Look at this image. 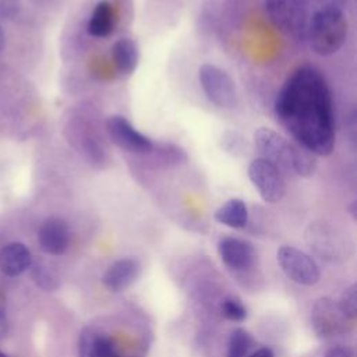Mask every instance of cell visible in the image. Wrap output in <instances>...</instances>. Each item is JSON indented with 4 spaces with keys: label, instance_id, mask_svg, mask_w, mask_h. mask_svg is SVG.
<instances>
[{
    "label": "cell",
    "instance_id": "cell-27",
    "mask_svg": "<svg viewBox=\"0 0 357 357\" xmlns=\"http://www.w3.org/2000/svg\"><path fill=\"white\" fill-rule=\"evenodd\" d=\"M6 303H7L6 294L0 290V312H4V310H6Z\"/></svg>",
    "mask_w": 357,
    "mask_h": 357
},
{
    "label": "cell",
    "instance_id": "cell-4",
    "mask_svg": "<svg viewBox=\"0 0 357 357\" xmlns=\"http://www.w3.org/2000/svg\"><path fill=\"white\" fill-rule=\"evenodd\" d=\"M199 85L205 96L219 107H231L237 100L236 84L220 67L205 63L198 70Z\"/></svg>",
    "mask_w": 357,
    "mask_h": 357
},
{
    "label": "cell",
    "instance_id": "cell-14",
    "mask_svg": "<svg viewBox=\"0 0 357 357\" xmlns=\"http://www.w3.org/2000/svg\"><path fill=\"white\" fill-rule=\"evenodd\" d=\"M112 57L116 68L121 74H132L138 66L139 52L137 43L130 38H121L112 47Z\"/></svg>",
    "mask_w": 357,
    "mask_h": 357
},
{
    "label": "cell",
    "instance_id": "cell-30",
    "mask_svg": "<svg viewBox=\"0 0 357 357\" xmlns=\"http://www.w3.org/2000/svg\"><path fill=\"white\" fill-rule=\"evenodd\" d=\"M0 357H8V356H7V354H4L3 351H0Z\"/></svg>",
    "mask_w": 357,
    "mask_h": 357
},
{
    "label": "cell",
    "instance_id": "cell-21",
    "mask_svg": "<svg viewBox=\"0 0 357 357\" xmlns=\"http://www.w3.org/2000/svg\"><path fill=\"white\" fill-rule=\"evenodd\" d=\"M337 307L347 319L357 317V286L354 283L344 289Z\"/></svg>",
    "mask_w": 357,
    "mask_h": 357
},
{
    "label": "cell",
    "instance_id": "cell-5",
    "mask_svg": "<svg viewBox=\"0 0 357 357\" xmlns=\"http://www.w3.org/2000/svg\"><path fill=\"white\" fill-rule=\"evenodd\" d=\"M248 178L268 204L279 202L286 194L284 174L269 160L255 158L248 166Z\"/></svg>",
    "mask_w": 357,
    "mask_h": 357
},
{
    "label": "cell",
    "instance_id": "cell-1",
    "mask_svg": "<svg viewBox=\"0 0 357 357\" xmlns=\"http://www.w3.org/2000/svg\"><path fill=\"white\" fill-rule=\"evenodd\" d=\"M273 110L296 144L315 156H328L333 152V99L329 84L318 68H296L279 89Z\"/></svg>",
    "mask_w": 357,
    "mask_h": 357
},
{
    "label": "cell",
    "instance_id": "cell-18",
    "mask_svg": "<svg viewBox=\"0 0 357 357\" xmlns=\"http://www.w3.org/2000/svg\"><path fill=\"white\" fill-rule=\"evenodd\" d=\"M250 344H251L250 333L243 328L234 329L229 337L227 357H245L250 349Z\"/></svg>",
    "mask_w": 357,
    "mask_h": 357
},
{
    "label": "cell",
    "instance_id": "cell-8",
    "mask_svg": "<svg viewBox=\"0 0 357 357\" xmlns=\"http://www.w3.org/2000/svg\"><path fill=\"white\" fill-rule=\"evenodd\" d=\"M346 319L337 304L328 297L318 298L311 311V324L319 337H331L343 331Z\"/></svg>",
    "mask_w": 357,
    "mask_h": 357
},
{
    "label": "cell",
    "instance_id": "cell-3",
    "mask_svg": "<svg viewBox=\"0 0 357 357\" xmlns=\"http://www.w3.org/2000/svg\"><path fill=\"white\" fill-rule=\"evenodd\" d=\"M254 145L259 158L273 163L282 173L310 177L317 169L315 155L298 144L287 141L272 128H258L254 132Z\"/></svg>",
    "mask_w": 357,
    "mask_h": 357
},
{
    "label": "cell",
    "instance_id": "cell-19",
    "mask_svg": "<svg viewBox=\"0 0 357 357\" xmlns=\"http://www.w3.org/2000/svg\"><path fill=\"white\" fill-rule=\"evenodd\" d=\"M99 333L93 328H84L78 340V354L79 357H96Z\"/></svg>",
    "mask_w": 357,
    "mask_h": 357
},
{
    "label": "cell",
    "instance_id": "cell-6",
    "mask_svg": "<svg viewBox=\"0 0 357 357\" xmlns=\"http://www.w3.org/2000/svg\"><path fill=\"white\" fill-rule=\"evenodd\" d=\"M276 258L279 266L290 280L303 286H314L319 282V268L304 251L291 245H283L278 250Z\"/></svg>",
    "mask_w": 357,
    "mask_h": 357
},
{
    "label": "cell",
    "instance_id": "cell-9",
    "mask_svg": "<svg viewBox=\"0 0 357 357\" xmlns=\"http://www.w3.org/2000/svg\"><path fill=\"white\" fill-rule=\"evenodd\" d=\"M38 241L40 248L49 255L64 254L70 244L68 225L60 218H47L38 230Z\"/></svg>",
    "mask_w": 357,
    "mask_h": 357
},
{
    "label": "cell",
    "instance_id": "cell-17",
    "mask_svg": "<svg viewBox=\"0 0 357 357\" xmlns=\"http://www.w3.org/2000/svg\"><path fill=\"white\" fill-rule=\"evenodd\" d=\"M31 275L33 282L45 291H53L59 287V279L56 273L45 264L38 262L32 265Z\"/></svg>",
    "mask_w": 357,
    "mask_h": 357
},
{
    "label": "cell",
    "instance_id": "cell-13",
    "mask_svg": "<svg viewBox=\"0 0 357 357\" xmlns=\"http://www.w3.org/2000/svg\"><path fill=\"white\" fill-rule=\"evenodd\" d=\"M116 26V13L107 0H100L95 4L89 17L86 31L93 38L109 36Z\"/></svg>",
    "mask_w": 357,
    "mask_h": 357
},
{
    "label": "cell",
    "instance_id": "cell-20",
    "mask_svg": "<svg viewBox=\"0 0 357 357\" xmlns=\"http://www.w3.org/2000/svg\"><path fill=\"white\" fill-rule=\"evenodd\" d=\"M220 311L229 321L241 322L247 318V308L237 297H226L222 301Z\"/></svg>",
    "mask_w": 357,
    "mask_h": 357
},
{
    "label": "cell",
    "instance_id": "cell-24",
    "mask_svg": "<svg viewBox=\"0 0 357 357\" xmlns=\"http://www.w3.org/2000/svg\"><path fill=\"white\" fill-rule=\"evenodd\" d=\"M17 1L15 0H0V15H10L15 11Z\"/></svg>",
    "mask_w": 357,
    "mask_h": 357
},
{
    "label": "cell",
    "instance_id": "cell-7",
    "mask_svg": "<svg viewBox=\"0 0 357 357\" xmlns=\"http://www.w3.org/2000/svg\"><path fill=\"white\" fill-rule=\"evenodd\" d=\"M106 131L112 142L127 152L146 155L153 148L151 138L139 132L130 120L121 114H112L107 117Z\"/></svg>",
    "mask_w": 357,
    "mask_h": 357
},
{
    "label": "cell",
    "instance_id": "cell-29",
    "mask_svg": "<svg viewBox=\"0 0 357 357\" xmlns=\"http://www.w3.org/2000/svg\"><path fill=\"white\" fill-rule=\"evenodd\" d=\"M3 46H4V33H3V29L0 28V52H1Z\"/></svg>",
    "mask_w": 357,
    "mask_h": 357
},
{
    "label": "cell",
    "instance_id": "cell-2",
    "mask_svg": "<svg viewBox=\"0 0 357 357\" xmlns=\"http://www.w3.org/2000/svg\"><path fill=\"white\" fill-rule=\"evenodd\" d=\"M271 22L318 56H331L349 31L346 0H265Z\"/></svg>",
    "mask_w": 357,
    "mask_h": 357
},
{
    "label": "cell",
    "instance_id": "cell-11",
    "mask_svg": "<svg viewBox=\"0 0 357 357\" xmlns=\"http://www.w3.org/2000/svg\"><path fill=\"white\" fill-rule=\"evenodd\" d=\"M139 264L132 258H121L113 262L103 273L102 282L110 291H121L127 289L138 276Z\"/></svg>",
    "mask_w": 357,
    "mask_h": 357
},
{
    "label": "cell",
    "instance_id": "cell-22",
    "mask_svg": "<svg viewBox=\"0 0 357 357\" xmlns=\"http://www.w3.org/2000/svg\"><path fill=\"white\" fill-rule=\"evenodd\" d=\"M96 357H121L117 347L114 346L113 340L105 335L99 333L98 337V347H96Z\"/></svg>",
    "mask_w": 357,
    "mask_h": 357
},
{
    "label": "cell",
    "instance_id": "cell-15",
    "mask_svg": "<svg viewBox=\"0 0 357 357\" xmlns=\"http://www.w3.org/2000/svg\"><path fill=\"white\" fill-rule=\"evenodd\" d=\"M213 218L220 225L231 229H241L248 222V209L243 199L231 198L215 211Z\"/></svg>",
    "mask_w": 357,
    "mask_h": 357
},
{
    "label": "cell",
    "instance_id": "cell-16",
    "mask_svg": "<svg viewBox=\"0 0 357 357\" xmlns=\"http://www.w3.org/2000/svg\"><path fill=\"white\" fill-rule=\"evenodd\" d=\"M151 152H155L158 160L166 166L178 165L187 160V153L184 152V149L174 144H165V142L159 145L153 144V148Z\"/></svg>",
    "mask_w": 357,
    "mask_h": 357
},
{
    "label": "cell",
    "instance_id": "cell-25",
    "mask_svg": "<svg viewBox=\"0 0 357 357\" xmlns=\"http://www.w3.org/2000/svg\"><path fill=\"white\" fill-rule=\"evenodd\" d=\"M7 332H8V321L6 318V314L0 312V340L6 337Z\"/></svg>",
    "mask_w": 357,
    "mask_h": 357
},
{
    "label": "cell",
    "instance_id": "cell-23",
    "mask_svg": "<svg viewBox=\"0 0 357 357\" xmlns=\"http://www.w3.org/2000/svg\"><path fill=\"white\" fill-rule=\"evenodd\" d=\"M325 357H354V353L351 349L344 346H335L329 349L325 354Z\"/></svg>",
    "mask_w": 357,
    "mask_h": 357
},
{
    "label": "cell",
    "instance_id": "cell-12",
    "mask_svg": "<svg viewBox=\"0 0 357 357\" xmlns=\"http://www.w3.org/2000/svg\"><path fill=\"white\" fill-rule=\"evenodd\" d=\"M32 264L31 251L22 243H8L0 248V271L7 276H17Z\"/></svg>",
    "mask_w": 357,
    "mask_h": 357
},
{
    "label": "cell",
    "instance_id": "cell-26",
    "mask_svg": "<svg viewBox=\"0 0 357 357\" xmlns=\"http://www.w3.org/2000/svg\"><path fill=\"white\" fill-rule=\"evenodd\" d=\"M250 357H275V354L271 347H261L257 351H254Z\"/></svg>",
    "mask_w": 357,
    "mask_h": 357
},
{
    "label": "cell",
    "instance_id": "cell-10",
    "mask_svg": "<svg viewBox=\"0 0 357 357\" xmlns=\"http://www.w3.org/2000/svg\"><path fill=\"white\" fill-rule=\"evenodd\" d=\"M222 262L234 271H245L255 261V250L251 243L237 237H223L218 244Z\"/></svg>",
    "mask_w": 357,
    "mask_h": 357
},
{
    "label": "cell",
    "instance_id": "cell-28",
    "mask_svg": "<svg viewBox=\"0 0 357 357\" xmlns=\"http://www.w3.org/2000/svg\"><path fill=\"white\" fill-rule=\"evenodd\" d=\"M350 213H351V216H353V219H356V201H353L351 204H350Z\"/></svg>",
    "mask_w": 357,
    "mask_h": 357
}]
</instances>
